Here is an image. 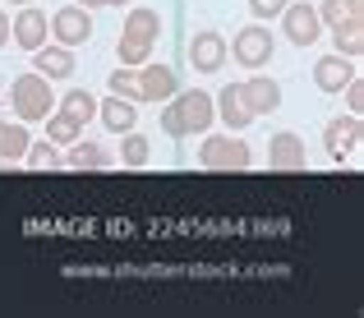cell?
I'll return each mask as SVG.
<instances>
[{
	"instance_id": "1",
	"label": "cell",
	"mask_w": 364,
	"mask_h": 318,
	"mask_svg": "<svg viewBox=\"0 0 364 318\" xmlns=\"http://www.w3.org/2000/svg\"><path fill=\"white\" fill-rule=\"evenodd\" d=\"M213 97L208 92H176L171 97V111H161V129L171 134V139H189V134H203L208 124H213Z\"/></svg>"
},
{
	"instance_id": "2",
	"label": "cell",
	"mask_w": 364,
	"mask_h": 318,
	"mask_svg": "<svg viewBox=\"0 0 364 318\" xmlns=\"http://www.w3.org/2000/svg\"><path fill=\"white\" fill-rule=\"evenodd\" d=\"M9 102H14V115H18L23 124L46 120V115L55 111L51 79H42V74H18V79L9 83Z\"/></svg>"
},
{
	"instance_id": "3",
	"label": "cell",
	"mask_w": 364,
	"mask_h": 318,
	"mask_svg": "<svg viewBox=\"0 0 364 318\" xmlns=\"http://www.w3.org/2000/svg\"><path fill=\"white\" fill-rule=\"evenodd\" d=\"M231 55L245 65V70H263V65L272 60V33H267L263 23H249L245 33H235Z\"/></svg>"
},
{
	"instance_id": "4",
	"label": "cell",
	"mask_w": 364,
	"mask_h": 318,
	"mask_svg": "<svg viewBox=\"0 0 364 318\" xmlns=\"http://www.w3.org/2000/svg\"><path fill=\"white\" fill-rule=\"evenodd\" d=\"M198 161H203L208 171H245L249 166V148L240 139H208L203 148H198Z\"/></svg>"
},
{
	"instance_id": "5",
	"label": "cell",
	"mask_w": 364,
	"mask_h": 318,
	"mask_svg": "<svg viewBox=\"0 0 364 318\" xmlns=\"http://www.w3.org/2000/svg\"><path fill=\"white\" fill-rule=\"evenodd\" d=\"M51 33L60 37V46H83V42L92 37V18H88V9H83V5H65V9H55Z\"/></svg>"
},
{
	"instance_id": "6",
	"label": "cell",
	"mask_w": 364,
	"mask_h": 318,
	"mask_svg": "<svg viewBox=\"0 0 364 318\" xmlns=\"http://www.w3.org/2000/svg\"><path fill=\"white\" fill-rule=\"evenodd\" d=\"M282 28H286V37H291L295 46H314L318 33H323L318 9H314V5H286L282 9Z\"/></svg>"
},
{
	"instance_id": "7",
	"label": "cell",
	"mask_w": 364,
	"mask_h": 318,
	"mask_svg": "<svg viewBox=\"0 0 364 318\" xmlns=\"http://www.w3.org/2000/svg\"><path fill=\"white\" fill-rule=\"evenodd\" d=\"M267 161H272V171H304V166H309V157H304V139L282 129L272 143H267Z\"/></svg>"
},
{
	"instance_id": "8",
	"label": "cell",
	"mask_w": 364,
	"mask_h": 318,
	"mask_svg": "<svg viewBox=\"0 0 364 318\" xmlns=\"http://www.w3.org/2000/svg\"><path fill=\"white\" fill-rule=\"evenodd\" d=\"M189 65H194L198 74H217L226 65V42L217 33H198L194 42H189Z\"/></svg>"
},
{
	"instance_id": "9",
	"label": "cell",
	"mask_w": 364,
	"mask_h": 318,
	"mask_svg": "<svg viewBox=\"0 0 364 318\" xmlns=\"http://www.w3.org/2000/svg\"><path fill=\"white\" fill-rule=\"evenodd\" d=\"M213 106H222V120H226V129H249L254 124V111H249V102H245V92H240V83H226L222 92H217V102Z\"/></svg>"
},
{
	"instance_id": "10",
	"label": "cell",
	"mask_w": 364,
	"mask_h": 318,
	"mask_svg": "<svg viewBox=\"0 0 364 318\" xmlns=\"http://www.w3.org/2000/svg\"><path fill=\"white\" fill-rule=\"evenodd\" d=\"M350 79H355V65H350L346 55H323V60L314 65V83H318L323 92H341Z\"/></svg>"
},
{
	"instance_id": "11",
	"label": "cell",
	"mask_w": 364,
	"mask_h": 318,
	"mask_svg": "<svg viewBox=\"0 0 364 318\" xmlns=\"http://www.w3.org/2000/svg\"><path fill=\"white\" fill-rule=\"evenodd\" d=\"M355 143H360V115H341V120H328V129H323V148H328L332 157H346Z\"/></svg>"
},
{
	"instance_id": "12",
	"label": "cell",
	"mask_w": 364,
	"mask_h": 318,
	"mask_svg": "<svg viewBox=\"0 0 364 318\" xmlns=\"http://www.w3.org/2000/svg\"><path fill=\"white\" fill-rule=\"evenodd\" d=\"M240 92H245V102H249V111L254 115H272L277 106H282V83L277 79H263V74H258V79H249V83H240Z\"/></svg>"
},
{
	"instance_id": "13",
	"label": "cell",
	"mask_w": 364,
	"mask_h": 318,
	"mask_svg": "<svg viewBox=\"0 0 364 318\" xmlns=\"http://www.w3.org/2000/svg\"><path fill=\"white\" fill-rule=\"evenodd\" d=\"M33 65H37V74H46V79H70L74 74V51L70 46H37L33 51Z\"/></svg>"
},
{
	"instance_id": "14",
	"label": "cell",
	"mask_w": 364,
	"mask_h": 318,
	"mask_svg": "<svg viewBox=\"0 0 364 318\" xmlns=\"http://www.w3.org/2000/svg\"><path fill=\"white\" fill-rule=\"evenodd\" d=\"M143 83V102H171L176 97V70H166V65H148V70L139 74Z\"/></svg>"
},
{
	"instance_id": "15",
	"label": "cell",
	"mask_w": 364,
	"mask_h": 318,
	"mask_svg": "<svg viewBox=\"0 0 364 318\" xmlns=\"http://www.w3.org/2000/svg\"><path fill=\"white\" fill-rule=\"evenodd\" d=\"M9 33H14V42L23 46V51H37V46L46 42V14H42V9H33V5H28L23 14L14 18V28H9Z\"/></svg>"
},
{
	"instance_id": "16",
	"label": "cell",
	"mask_w": 364,
	"mask_h": 318,
	"mask_svg": "<svg viewBox=\"0 0 364 318\" xmlns=\"http://www.w3.org/2000/svg\"><path fill=\"white\" fill-rule=\"evenodd\" d=\"M70 171H111L116 161H111V152L107 148H97V143H83V139H74L70 143Z\"/></svg>"
},
{
	"instance_id": "17",
	"label": "cell",
	"mask_w": 364,
	"mask_h": 318,
	"mask_svg": "<svg viewBox=\"0 0 364 318\" xmlns=\"http://www.w3.org/2000/svg\"><path fill=\"white\" fill-rule=\"evenodd\" d=\"M97 115H102V124H107L111 134H124V129H134V120H139L134 102L116 97V92H111V102H102V106H97Z\"/></svg>"
},
{
	"instance_id": "18",
	"label": "cell",
	"mask_w": 364,
	"mask_h": 318,
	"mask_svg": "<svg viewBox=\"0 0 364 318\" xmlns=\"http://www.w3.org/2000/svg\"><path fill=\"white\" fill-rule=\"evenodd\" d=\"M124 37H139V42H157V37H161V18H157V9H129V18H124Z\"/></svg>"
},
{
	"instance_id": "19",
	"label": "cell",
	"mask_w": 364,
	"mask_h": 318,
	"mask_svg": "<svg viewBox=\"0 0 364 318\" xmlns=\"http://www.w3.org/2000/svg\"><path fill=\"white\" fill-rule=\"evenodd\" d=\"M332 42H337V55L355 60V55L364 51V23H360V18H350V23H337V28H332Z\"/></svg>"
},
{
	"instance_id": "20",
	"label": "cell",
	"mask_w": 364,
	"mask_h": 318,
	"mask_svg": "<svg viewBox=\"0 0 364 318\" xmlns=\"http://www.w3.org/2000/svg\"><path fill=\"white\" fill-rule=\"evenodd\" d=\"M28 152V129H23V120H14V124H0V161H18Z\"/></svg>"
},
{
	"instance_id": "21",
	"label": "cell",
	"mask_w": 364,
	"mask_h": 318,
	"mask_svg": "<svg viewBox=\"0 0 364 318\" xmlns=\"http://www.w3.org/2000/svg\"><path fill=\"white\" fill-rule=\"evenodd\" d=\"M79 129H83V124L74 120L70 111H55V115H46V139H51V143H65V148H70V143L79 139Z\"/></svg>"
},
{
	"instance_id": "22",
	"label": "cell",
	"mask_w": 364,
	"mask_h": 318,
	"mask_svg": "<svg viewBox=\"0 0 364 318\" xmlns=\"http://www.w3.org/2000/svg\"><path fill=\"white\" fill-rule=\"evenodd\" d=\"M60 111H70L79 124H88L92 115H97V102H92V92H83V88H70V92H65V102H60Z\"/></svg>"
},
{
	"instance_id": "23",
	"label": "cell",
	"mask_w": 364,
	"mask_h": 318,
	"mask_svg": "<svg viewBox=\"0 0 364 318\" xmlns=\"http://www.w3.org/2000/svg\"><path fill=\"white\" fill-rule=\"evenodd\" d=\"M111 92L116 97H124V102H143V83H139V74L124 65V70H116L111 74Z\"/></svg>"
},
{
	"instance_id": "24",
	"label": "cell",
	"mask_w": 364,
	"mask_h": 318,
	"mask_svg": "<svg viewBox=\"0 0 364 318\" xmlns=\"http://www.w3.org/2000/svg\"><path fill=\"white\" fill-rule=\"evenodd\" d=\"M120 157H124V166H143V161H148V139H143V134H129V129H124Z\"/></svg>"
},
{
	"instance_id": "25",
	"label": "cell",
	"mask_w": 364,
	"mask_h": 318,
	"mask_svg": "<svg viewBox=\"0 0 364 318\" xmlns=\"http://www.w3.org/2000/svg\"><path fill=\"white\" fill-rule=\"evenodd\" d=\"M148 55H152V42H139V37H124L120 33V65H129V70H134V65H143Z\"/></svg>"
},
{
	"instance_id": "26",
	"label": "cell",
	"mask_w": 364,
	"mask_h": 318,
	"mask_svg": "<svg viewBox=\"0 0 364 318\" xmlns=\"http://www.w3.org/2000/svg\"><path fill=\"white\" fill-rule=\"evenodd\" d=\"M350 18H360V14L346 5V0H323V9H318V23H332V28H337V23H350Z\"/></svg>"
},
{
	"instance_id": "27",
	"label": "cell",
	"mask_w": 364,
	"mask_h": 318,
	"mask_svg": "<svg viewBox=\"0 0 364 318\" xmlns=\"http://www.w3.org/2000/svg\"><path fill=\"white\" fill-rule=\"evenodd\" d=\"M28 148H33V143H28ZM23 157H28V166H33V171H55V166H60L55 148H46V143H37L33 152H23Z\"/></svg>"
},
{
	"instance_id": "28",
	"label": "cell",
	"mask_w": 364,
	"mask_h": 318,
	"mask_svg": "<svg viewBox=\"0 0 364 318\" xmlns=\"http://www.w3.org/2000/svg\"><path fill=\"white\" fill-rule=\"evenodd\" d=\"M249 9H254V18H277L286 9V0H249Z\"/></svg>"
},
{
	"instance_id": "29",
	"label": "cell",
	"mask_w": 364,
	"mask_h": 318,
	"mask_svg": "<svg viewBox=\"0 0 364 318\" xmlns=\"http://www.w3.org/2000/svg\"><path fill=\"white\" fill-rule=\"evenodd\" d=\"M346 102H350V115H360V111H364V83H360V79H350V83H346Z\"/></svg>"
},
{
	"instance_id": "30",
	"label": "cell",
	"mask_w": 364,
	"mask_h": 318,
	"mask_svg": "<svg viewBox=\"0 0 364 318\" xmlns=\"http://www.w3.org/2000/svg\"><path fill=\"white\" fill-rule=\"evenodd\" d=\"M5 42H9V14L0 9V46H5Z\"/></svg>"
},
{
	"instance_id": "31",
	"label": "cell",
	"mask_w": 364,
	"mask_h": 318,
	"mask_svg": "<svg viewBox=\"0 0 364 318\" xmlns=\"http://www.w3.org/2000/svg\"><path fill=\"white\" fill-rule=\"evenodd\" d=\"M97 5H107V0H83V9H97Z\"/></svg>"
},
{
	"instance_id": "32",
	"label": "cell",
	"mask_w": 364,
	"mask_h": 318,
	"mask_svg": "<svg viewBox=\"0 0 364 318\" xmlns=\"http://www.w3.org/2000/svg\"><path fill=\"white\" fill-rule=\"evenodd\" d=\"M346 5H350V9H355V14H360V9H364V0H346Z\"/></svg>"
},
{
	"instance_id": "33",
	"label": "cell",
	"mask_w": 364,
	"mask_h": 318,
	"mask_svg": "<svg viewBox=\"0 0 364 318\" xmlns=\"http://www.w3.org/2000/svg\"><path fill=\"white\" fill-rule=\"evenodd\" d=\"M107 5H120V0H107Z\"/></svg>"
},
{
	"instance_id": "34",
	"label": "cell",
	"mask_w": 364,
	"mask_h": 318,
	"mask_svg": "<svg viewBox=\"0 0 364 318\" xmlns=\"http://www.w3.org/2000/svg\"><path fill=\"white\" fill-rule=\"evenodd\" d=\"M14 5H28V0H14Z\"/></svg>"
}]
</instances>
